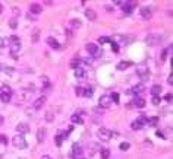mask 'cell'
<instances>
[{"instance_id":"cell-1","label":"cell","mask_w":173,"mask_h":159,"mask_svg":"<svg viewBox=\"0 0 173 159\" xmlns=\"http://www.w3.org/2000/svg\"><path fill=\"white\" fill-rule=\"evenodd\" d=\"M12 143H13V146H15L16 149H19V150H22V149H25V148H27V140H25V137H24L22 134H16V136H13Z\"/></svg>"},{"instance_id":"cell-2","label":"cell","mask_w":173,"mask_h":159,"mask_svg":"<svg viewBox=\"0 0 173 159\" xmlns=\"http://www.w3.org/2000/svg\"><path fill=\"white\" fill-rule=\"evenodd\" d=\"M7 41H9V45H10V53H16L21 48V40H19V37L12 35Z\"/></svg>"},{"instance_id":"cell-3","label":"cell","mask_w":173,"mask_h":159,"mask_svg":"<svg viewBox=\"0 0 173 159\" xmlns=\"http://www.w3.org/2000/svg\"><path fill=\"white\" fill-rule=\"evenodd\" d=\"M97 137H98L101 142H109L110 137H112V133H110L109 128L101 127V128H98V131H97Z\"/></svg>"},{"instance_id":"cell-4","label":"cell","mask_w":173,"mask_h":159,"mask_svg":"<svg viewBox=\"0 0 173 159\" xmlns=\"http://www.w3.org/2000/svg\"><path fill=\"white\" fill-rule=\"evenodd\" d=\"M136 75L142 79V78H148L150 75H148V67H147V64H144V63H141V64H138L136 66Z\"/></svg>"},{"instance_id":"cell-5","label":"cell","mask_w":173,"mask_h":159,"mask_svg":"<svg viewBox=\"0 0 173 159\" xmlns=\"http://www.w3.org/2000/svg\"><path fill=\"white\" fill-rule=\"evenodd\" d=\"M82 156V148L78 145V143H75L74 146H72V152H71V158L72 159H79Z\"/></svg>"},{"instance_id":"cell-6","label":"cell","mask_w":173,"mask_h":159,"mask_svg":"<svg viewBox=\"0 0 173 159\" xmlns=\"http://www.w3.org/2000/svg\"><path fill=\"white\" fill-rule=\"evenodd\" d=\"M160 40H161V37L160 35H156V34H150L147 38H145V42L148 44V45H157L159 42H160Z\"/></svg>"},{"instance_id":"cell-7","label":"cell","mask_w":173,"mask_h":159,"mask_svg":"<svg viewBox=\"0 0 173 159\" xmlns=\"http://www.w3.org/2000/svg\"><path fill=\"white\" fill-rule=\"evenodd\" d=\"M98 104H100L101 108H109L110 104H112V98H110L109 95H103V96L98 99Z\"/></svg>"},{"instance_id":"cell-8","label":"cell","mask_w":173,"mask_h":159,"mask_svg":"<svg viewBox=\"0 0 173 159\" xmlns=\"http://www.w3.org/2000/svg\"><path fill=\"white\" fill-rule=\"evenodd\" d=\"M16 131H18L19 134H27V133L30 131L28 123H19V124L16 125Z\"/></svg>"},{"instance_id":"cell-9","label":"cell","mask_w":173,"mask_h":159,"mask_svg":"<svg viewBox=\"0 0 173 159\" xmlns=\"http://www.w3.org/2000/svg\"><path fill=\"white\" fill-rule=\"evenodd\" d=\"M122 10L125 12V13H132L133 12V9H135V3H130V1H128V3H122Z\"/></svg>"},{"instance_id":"cell-10","label":"cell","mask_w":173,"mask_h":159,"mask_svg":"<svg viewBox=\"0 0 173 159\" xmlns=\"http://www.w3.org/2000/svg\"><path fill=\"white\" fill-rule=\"evenodd\" d=\"M30 10H31V13H34V15H40V13L43 12V6H40L38 3H32V4L30 6Z\"/></svg>"},{"instance_id":"cell-11","label":"cell","mask_w":173,"mask_h":159,"mask_svg":"<svg viewBox=\"0 0 173 159\" xmlns=\"http://www.w3.org/2000/svg\"><path fill=\"white\" fill-rule=\"evenodd\" d=\"M45 95L43 96H40L38 99H35V102H34V110H40V108H43V105L45 104Z\"/></svg>"},{"instance_id":"cell-12","label":"cell","mask_w":173,"mask_h":159,"mask_svg":"<svg viewBox=\"0 0 173 159\" xmlns=\"http://www.w3.org/2000/svg\"><path fill=\"white\" fill-rule=\"evenodd\" d=\"M141 16H142V19L150 21V19L153 18V13H151V10H150L148 7H144V9H141Z\"/></svg>"},{"instance_id":"cell-13","label":"cell","mask_w":173,"mask_h":159,"mask_svg":"<svg viewBox=\"0 0 173 159\" xmlns=\"http://www.w3.org/2000/svg\"><path fill=\"white\" fill-rule=\"evenodd\" d=\"M86 51H88L91 56H94V54L98 51V45H97V44H92V42H89V44H86Z\"/></svg>"},{"instance_id":"cell-14","label":"cell","mask_w":173,"mask_h":159,"mask_svg":"<svg viewBox=\"0 0 173 159\" xmlns=\"http://www.w3.org/2000/svg\"><path fill=\"white\" fill-rule=\"evenodd\" d=\"M144 91H145V85H144V83H136V85L132 88V92L136 93V95L141 93V92H144Z\"/></svg>"},{"instance_id":"cell-15","label":"cell","mask_w":173,"mask_h":159,"mask_svg":"<svg viewBox=\"0 0 173 159\" xmlns=\"http://www.w3.org/2000/svg\"><path fill=\"white\" fill-rule=\"evenodd\" d=\"M85 18L88 19V21H95V18H97L95 10H92V9H86L85 10Z\"/></svg>"},{"instance_id":"cell-16","label":"cell","mask_w":173,"mask_h":159,"mask_svg":"<svg viewBox=\"0 0 173 159\" xmlns=\"http://www.w3.org/2000/svg\"><path fill=\"white\" fill-rule=\"evenodd\" d=\"M44 139H45V128H44V127H40V128L37 130V140H38V142H44Z\"/></svg>"},{"instance_id":"cell-17","label":"cell","mask_w":173,"mask_h":159,"mask_svg":"<svg viewBox=\"0 0 173 159\" xmlns=\"http://www.w3.org/2000/svg\"><path fill=\"white\" fill-rule=\"evenodd\" d=\"M133 105H135V107H138V108H144V107H145V99H144V98H141V96H138V98H135Z\"/></svg>"},{"instance_id":"cell-18","label":"cell","mask_w":173,"mask_h":159,"mask_svg":"<svg viewBox=\"0 0 173 159\" xmlns=\"http://www.w3.org/2000/svg\"><path fill=\"white\" fill-rule=\"evenodd\" d=\"M130 61H120V63H117L116 64V69L117 70H125V69H128V67H130Z\"/></svg>"},{"instance_id":"cell-19","label":"cell","mask_w":173,"mask_h":159,"mask_svg":"<svg viewBox=\"0 0 173 159\" xmlns=\"http://www.w3.org/2000/svg\"><path fill=\"white\" fill-rule=\"evenodd\" d=\"M97 150H98V145H97V143H91V145L88 146V155H89V156H92Z\"/></svg>"},{"instance_id":"cell-20","label":"cell","mask_w":173,"mask_h":159,"mask_svg":"<svg viewBox=\"0 0 173 159\" xmlns=\"http://www.w3.org/2000/svg\"><path fill=\"white\" fill-rule=\"evenodd\" d=\"M47 44H48L51 48H54V50H57V48L60 47V45H59V42L54 40V38H51V37H48V38H47Z\"/></svg>"},{"instance_id":"cell-21","label":"cell","mask_w":173,"mask_h":159,"mask_svg":"<svg viewBox=\"0 0 173 159\" xmlns=\"http://www.w3.org/2000/svg\"><path fill=\"white\" fill-rule=\"evenodd\" d=\"M71 121L75 123V124H84V120H82V117H81L79 114H74V116L71 117Z\"/></svg>"},{"instance_id":"cell-22","label":"cell","mask_w":173,"mask_h":159,"mask_svg":"<svg viewBox=\"0 0 173 159\" xmlns=\"http://www.w3.org/2000/svg\"><path fill=\"white\" fill-rule=\"evenodd\" d=\"M92 93H94V91H92V88H91V86H85V88H84L82 95H84L85 98H91V96H92Z\"/></svg>"},{"instance_id":"cell-23","label":"cell","mask_w":173,"mask_h":159,"mask_svg":"<svg viewBox=\"0 0 173 159\" xmlns=\"http://www.w3.org/2000/svg\"><path fill=\"white\" fill-rule=\"evenodd\" d=\"M74 73H75V78H78V79H81V78H84V76H85V70H84V69H81V67L75 69V70H74Z\"/></svg>"},{"instance_id":"cell-24","label":"cell","mask_w":173,"mask_h":159,"mask_svg":"<svg viewBox=\"0 0 173 159\" xmlns=\"http://www.w3.org/2000/svg\"><path fill=\"white\" fill-rule=\"evenodd\" d=\"M161 89H163V88H161L160 85H154V86L151 88V93H153V96H159V93L161 92Z\"/></svg>"},{"instance_id":"cell-25","label":"cell","mask_w":173,"mask_h":159,"mask_svg":"<svg viewBox=\"0 0 173 159\" xmlns=\"http://www.w3.org/2000/svg\"><path fill=\"white\" fill-rule=\"evenodd\" d=\"M9 26H10L12 29H16V28H18V21H16V18H10V19H9Z\"/></svg>"},{"instance_id":"cell-26","label":"cell","mask_w":173,"mask_h":159,"mask_svg":"<svg viewBox=\"0 0 173 159\" xmlns=\"http://www.w3.org/2000/svg\"><path fill=\"white\" fill-rule=\"evenodd\" d=\"M0 101L4 102V104H7V102L10 101V95H7V93H0Z\"/></svg>"},{"instance_id":"cell-27","label":"cell","mask_w":173,"mask_h":159,"mask_svg":"<svg viewBox=\"0 0 173 159\" xmlns=\"http://www.w3.org/2000/svg\"><path fill=\"white\" fill-rule=\"evenodd\" d=\"M101 159H109L110 158V150L109 149H101Z\"/></svg>"},{"instance_id":"cell-28","label":"cell","mask_w":173,"mask_h":159,"mask_svg":"<svg viewBox=\"0 0 173 159\" xmlns=\"http://www.w3.org/2000/svg\"><path fill=\"white\" fill-rule=\"evenodd\" d=\"M130 128H132V130H141V128H142V125H141V124L135 120V121L130 124Z\"/></svg>"},{"instance_id":"cell-29","label":"cell","mask_w":173,"mask_h":159,"mask_svg":"<svg viewBox=\"0 0 173 159\" xmlns=\"http://www.w3.org/2000/svg\"><path fill=\"white\" fill-rule=\"evenodd\" d=\"M148 124L153 125V127L157 125V124H159V117H151V118H148Z\"/></svg>"},{"instance_id":"cell-30","label":"cell","mask_w":173,"mask_h":159,"mask_svg":"<svg viewBox=\"0 0 173 159\" xmlns=\"http://www.w3.org/2000/svg\"><path fill=\"white\" fill-rule=\"evenodd\" d=\"M1 93H7V95H10V93H12V89H10L7 85H3V86H1Z\"/></svg>"},{"instance_id":"cell-31","label":"cell","mask_w":173,"mask_h":159,"mask_svg":"<svg viewBox=\"0 0 173 159\" xmlns=\"http://www.w3.org/2000/svg\"><path fill=\"white\" fill-rule=\"evenodd\" d=\"M45 120H47L48 123H51V121L54 120V114H53L51 111H47V113H45Z\"/></svg>"},{"instance_id":"cell-32","label":"cell","mask_w":173,"mask_h":159,"mask_svg":"<svg viewBox=\"0 0 173 159\" xmlns=\"http://www.w3.org/2000/svg\"><path fill=\"white\" fill-rule=\"evenodd\" d=\"M136 121H138L141 125H144V124H147V123H148V118H147L145 116H141V117H138V120H136Z\"/></svg>"},{"instance_id":"cell-33","label":"cell","mask_w":173,"mask_h":159,"mask_svg":"<svg viewBox=\"0 0 173 159\" xmlns=\"http://www.w3.org/2000/svg\"><path fill=\"white\" fill-rule=\"evenodd\" d=\"M62 139H63V137L60 136V131H59V133L56 134V137H54V142H56V145H57V146H60V145H62Z\"/></svg>"},{"instance_id":"cell-34","label":"cell","mask_w":173,"mask_h":159,"mask_svg":"<svg viewBox=\"0 0 173 159\" xmlns=\"http://www.w3.org/2000/svg\"><path fill=\"white\" fill-rule=\"evenodd\" d=\"M7 45H9V41L6 40V38H3V37H0V48H4Z\"/></svg>"},{"instance_id":"cell-35","label":"cell","mask_w":173,"mask_h":159,"mask_svg":"<svg viewBox=\"0 0 173 159\" xmlns=\"http://www.w3.org/2000/svg\"><path fill=\"white\" fill-rule=\"evenodd\" d=\"M71 25H72L74 28H76V29H78V28H81V22H79L78 19H74V21H71Z\"/></svg>"},{"instance_id":"cell-36","label":"cell","mask_w":173,"mask_h":159,"mask_svg":"<svg viewBox=\"0 0 173 159\" xmlns=\"http://www.w3.org/2000/svg\"><path fill=\"white\" fill-rule=\"evenodd\" d=\"M82 92H84V88L82 86H75V93L78 96H82Z\"/></svg>"},{"instance_id":"cell-37","label":"cell","mask_w":173,"mask_h":159,"mask_svg":"<svg viewBox=\"0 0 173 159\" xmlns=\"http://www.w3.org/2000/svg\"><path fill=\"white\" fill-rule=\"evenodd\" d=\"M119 148H120V150H128V149L130 148V145L128 143V142H123V143H120Z\"/></svg>"},{"instance_id":"cell-38","label":"cell","mask_w":173,"mask_h":159,"mask_svg":"<svg viewBox=\"0 0 173 159\" xmlns=\"http://www.w3.org/2000/svg\"><path fill=\"white\" fill-rule=\"evenodd\" d=\"M71 67H72L74 70L78 69V67H79V60H72V61H71Z\"/></svg>"},{"instance_id":"cell-39","label":"cell","mask_w":173,"mask_h":159,"mask_svg":"<svg viewBox=\"0 0 173 159\" xmlns=\"http://www.w3.org/2000/svg\"><path fill=\"white\" fill-rule=\"evenodd\" d=\"M98 42H100V44H107V42H110V38H109V37H100V38H98Z\"/></svg>"},{"instance_id":"cell-40","label":"cell","mask_w":173,"mask_h":159,"mask_svg":"<svg viewBox=\"0 0 173 159\" xmlns=\"http://www.w3.org/2000/svg\"><path fill=\"white\" fill-rule=\"evenodd\" d=\"M0 143H1L3 146H6V145H7V137H6L4 134H0Z\"/></svg>"},{"instance_id":"cell-41","label":"cell","mask_w":173,"mask_h":159,"mask_svg":"<svg viewBox=\"0 0 173 159\" xmlns=\"http://www.w3.org/2000/svg\"><path fill=\"white\" fill-rule=\"evenodd\" d=\"M38 35H40V32H38V29H35L34 34H32V42H37L38 41Z\"/></svg>"},{"instance_id":"cell-42","label":"cell","mask_w":173,"mask_h":159,"mask_svg":"<svg viewBox=\"0 0 173 159\" xmlns=\"http://www.w3.org/2000/svg\"><path fill=\"white\" fill-rule=\"evenodd\" d=\"M110 98H112V101H115V102H119V93H116V92H115V93H113Z\"/></svg>"},{"instance_id":"cell-43","label":"cell","mask_w":173,"mask_h":159,"mask_svg":"<svg viewBox=\"0 0 173 159\" xmlns=\"http://www.w3.org/2000/svg\"><path fill=\"white\" fill-rule=\"evenodd\" d=\"M153 104L154 105H159L160 104V96H153Z\"/></svg>"},{"instance_id":"cell-44","label":"cell","mask_w":173,"mask_h":159,"mask_svg":"<svg viewBox=\"0 0 173 159\" xmlns=\"http://www.w3.org/2000/svg\"><path fill=\"white\" fill-rule=\"evenodd\" d=\"M164 101H167V102H172V93L169 92L166 96H164Z\"/></svg>"},{"instance_id":"cell-45","label":"cell","mask_w":173,"mask_h":159,"mask_svg":"<svg viewBox=\"0 0 173 159\" xmlns=\"http://www.w3.org/2000/svg\"><path fill=\"white\" fill-rule=\"evenodd\" d=\"M167 83H169V85H172L173 83V75H169V78H167Z\"/></svg>"},{"instance_id":"cell-46","label":"cell","mask_w":173,"mask_h":159,"mask_svg":"<svg viewBox=\"0 0 173 159\" xmlns=\"http://www.w3.org/2000/svg\"><path fill=\"white\" fill-rule=\"evenodd\" d=\"M101 53H103V51H101V50H98V51H97V53L94 54V57H95V58H98V57H101Z\"/></svg>"},{"instance_id":"cell-47","label":"cell","mask_w":173,"mask_h":159,"mask_svg":"<svg viewBox=\"0 0 173 159\" xmlns=\"http://www.w3.org/2000/svg\"><path fill=\"white\" fill-rule=\"evenodd\" d=\"M13 13H15V15H16V16H18V15H19V13H21V10H19V9H18V7H13Z\"/></svg>"},{"instance_id":"cell-48","label":"cell","mask_w":173,"mask_h":159,"mask_svg":"<svg viewBox=\"0 0 173 159\" xmlns=\"http://www.w3.org/2000/svg\"><path fill=\"white\" fill-rule=\"evenodd\" d=\"M3 124H4V117L0 116V125H3Z\"/></svg>"},{"instance_id":"cell-49","label":"cell","mask_w":173,"mask_h":159,"mask_svg":"<svg viewBox=\"0 0 173 159\" xmlns=\"http://www.w3.org/2000/svg\"><path fill=\"white\" fill-rule=\"evenodd\" d=\"M41 159H53V158H51V156H48V155H43Z\"/></svg>"},{"instance_id":"cell-50","label":"cell","mask_w":173,"mask_h":159,"mask_svg":"<svg viewBox=\"0 0 173 159\" xmlns=\"http://www.w3.org/2000/svg\"><path fill=\"white\" fill-rule=\"evenodd\" d=\"M106 9H107V12H113V7H110V6H107Z\"/></svg>"},{"instance_id":"cell-51","label":"cell","mask_w":173,"mask_h":159,"mask_svg":"<svg viewBox=\"0 0 173 159\" xmlns=\"http://www.w3.org/2000/svg\"><path fill=\"white\" fill-rule=\"evenodd\" d=\"M1 12H3V6L0 4V13H1Z\"/></svg>"},{"instance_id":"cell-52","label":"cell","mask_w":173,"mask_h":159,"mask_svg":"<svg viewBox=\"0 0 173 159\" xmlns=\"http://www.w3.org/2000/svg\"><path fill=\"white\" fill-rule=\"evenodd\" d=\"M0 72H1V66H0Z\"/></svg>"},{"instance_id":"cell-53","label":"cell","mask_w":173,"mask_h":159,"mask_svg":"<svg viewBox=\"0 0 173 159\" xmlns=\"http://www.w3.org/2000/svg\"><path fill=\"white\" fill-rule=\"evenodd\" d=\"M79 159H86V158H79Z\"/></svg>"}]
</instances>
